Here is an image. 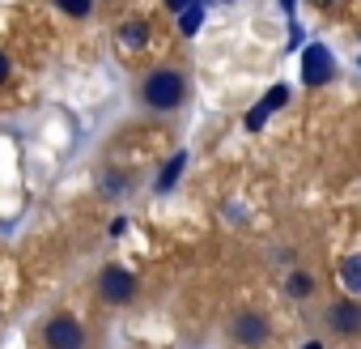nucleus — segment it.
Returning a JSON list of instances; mask_svg holds the SVG:
<instances>
[{
	"label": "nucleus",
	"mask_w": 361,
	"mask_h": 349,
	"mask_svg": "<svg viewBox=\"0 0 361 349\" xmlns=\"http://www.w3.org/2000/svg\"><path fill=\"white\" fill-rule=\"evenodd\" d=\"M188 98V81L183 73H174V69H157L140 81V102L149 111H174L178 102Z\"/></svg>",
	"instance_id": "f257e3e1"
},
{
	"label": "nucleus",
	"mask_w": 361,
	"mask_h": 349,
	"mask_svg": "<svg viewBox=\"0 0 361 349\" xmlns=\"http://www.w3.org/2000/svg\"><path fill=\"white\" fill-rule=\"evenodd\" d=\"M268 336H272V324L264 311H238L230 319V341L243 349H259V345H268Z\"/></svg>",
	"instance_id": "f03ea898"
},
{
	"label": "nucleus",
	"mask_w": 361,
	"mask_h": 349,
	"mask_svg": "<svg viewBox=\"0 0 361 349\" xmlns=\"http://www.w3.org/2000/svg\"><path fill=\"white\" fill-rule=\"evenodd\" d=\"M132 294H136V277L128 268H119V264H106L102 277H98V298L119 307V302H132Z\"/></svg>",
	"instance_id": "7ed1b4c3"
},
{
	"label": "nucleus",
	"mask_w": 361,
	"mask_h": 349,
	"mask_svg": "<svg viewBox=\"0 0 361 349\" xmlns=\"http://www.w3.org/2000/svg\"><path fill=\"white\" fill-rule=\"evenodd\" d=\"M43 341H47V349H81L85 345V328L73 315H51L47 328H43Z\"/></svg>",
	"instance_id": "20e7f679"
},
{
	"label": "nucleus",
	"mask_w": 361,
	"mask_h": 349,
	"mask_svg": "<svg viewBox=\"0 0 361 349\" xmlns=\"http://www.w3.org/2000/svg\"><path fill=\"white\" fill-rule=\"evenodd\" d=\"M323 324H327V332H336L344 341L361 336V302H331L327 315H323Z\"/></svg>",
	"instance_id": "39448f33"
},
{
	"label": "nucleus",
	"mask_w": 361,
	"mask_h": 349,
	"mask_svg": "<svg viewBox=\"0 0 361 349\" xmlns=\"http://www.w3.org/2000/svg\"><path fill=\"white\" fill-rule=\"evenodd\" d=\"M331 77V56H327V47H306V56H302V81L306 85H323Z\"/></svg>",
	"instance_id": "423d86ee"
},
{
	"label": "nucleus",
	"mask_w": 361,
	"mask_h": 349,
	"mask_svg": "<svg viewBox=\"0 0 361 349\" xmlns=\"http://www.w3.org/2000/svg\"><path fill=\"white\" fill-rule=\"evenodd\" d=\"M285 290H289V298H310V294L319 290V281H314V277H310L306 268H293V273H289V285H285Z\"/></svg>",
	"instance_id": "0eeeda50"
},
{
	"label": "nucleus",
	"mask_w": 361,
	"mask_h": 349,
	"mask_svg": "<svg viewBox=\"0 0 361 349\" xmlns=\"http://www.w3.org/2000/svg\"><path fill=\"white\" fill-rule=\"evenodd\" d=\"M200 22H204V9H200V5H188L183 13H178V30H183V35H196Z\"/></svg>",
	"instance_id": "6e6552de"
},
{
	"label": "nucleus",
	"mask_w": 361,
	"mask_h": 349,
	"mask_svg": "<svg viewBox=\"0 0 361 349\" xmlns=\"http://www.w3.org/2000/svg\"><path fill=\"white\" fill-rule=\"evenodd\" d=\"M119 39H123L128 47H140V43L149 39V26H145V22H128V26L119 30Z\"/></svg>",
	"instance_id": "1a4fd4ad"
},
{
	"label": "nucleus",
	"mask_w": 361,
	"mask_h": 349,
	"mask_svg": "<svg viewBox=\"0 0 361 349\" xmlns=\"http://www.w3.org/2000/svg\"><path fill=\"white\" fill-rule=\"evenodd\" d=\"M340 273H344V281H348V285L361 294V256H348V260L340 264Z\"/></svg>",
	"instance_id": "9d476101"
},
{
	"label": "nucleus",
	"mask_w": 361,
	"mask_h": 349,
	"mask_svg": "<svg viewBox=\"0 0 361 349\" xmlns=\"http://www.w3.org/2000/svg\"><path fill=\"white\" fill-rule=\"evenodd\" d=\"M56 9L68 13V18H85V13L94 9V0H56Z\"/></svg>",
	"instance_id": "9b49d317"
},
{
	"label": "nucleus",
	"mask_w": 361,
	"mask_h": 349,
	"mask_svg": "<svg viewBox=\"0 0 361 349\" xmlns=\"http://www.w3.org/2000/svg\"><path fill=\"white\" fill-rule=\"evenodd\" d=\"M183 162H188L183 153H174V158H170V166L161 170V179H157V188H170V184L178 179V170H183Z\"/></svg>",
	"instance_id": "f8f14e48"
},
{
	"label": "nucleus",
	"mask_w": 361,
	"mask_h": 349,
	"mask_svg": "<svg viewBox=\"0 0 361 349\" xmlns=\"http://www.w3.org/2000/svg\"><path fill=\"white\" fill-rule=\"evenodd\" d=\"M285 98H289V90H285V85H276V90H268V98H264V107H268V111H276V107H281Z\"/></svg>",
	"instance_id": "ddd939ff"
},
{
	"label": "nucleus",
	"mask_w": 361,
	"mask_h": 349,
	"mask_svg": "<svg viewBox=\"0 0 361 349\" xmlns=\"http://www.w3.org/2000/svg\"><path fill=\"white\" fill-rule=\"evenodd\" d=\"M166 5H170V9H174V13H183V9H188V5H200V0H166Z\"/></svg>",
	"instance_id": "4468645a"
},
{
	"label": "nucleus",
	"mask_w": 361,
	"mask_h": 349,
	"mask_svg": "<svg viewBox=\"0 0 361 349\" xmlns=\"http://www.w3.org/2000/svg\"><path fill=\"white\" fill-rule=\"evenodd\" d=\"M5 81H9V56L0 52V85H5Z\"/></svg>",
	"instance_id": "2eb2a0df"
},
{
	"label": "nucleus",
	"mask_w": 361,
	"mask_h": 349,
	"mask_svg": "<svg viewBox=\"0 0 361 349\" xmlns=\"http://www.w3.org/2000/svg\"><path fill=\"white\" fill-rule=\"evenodd\" d=\"M281 5H285V9H293V0H281Z\"/></svg>",
	"instance_id": "dca6fc26"
},
{
	"label": "nucleus",
	"mask_w": 361,
	"mask_h": 349,
	"mask_svg": "<svg viewBox=\"0 0 361 349\" xmlns=\"http://www.w3.org/2000/svg\"><path fill=\"white\" fill-rule=\"evenodd\" d=\"M306 349H323V345H319V341H314V345H306Z\"/></svg>",
	"instance_id": "f3484780"
}]
</instances>
